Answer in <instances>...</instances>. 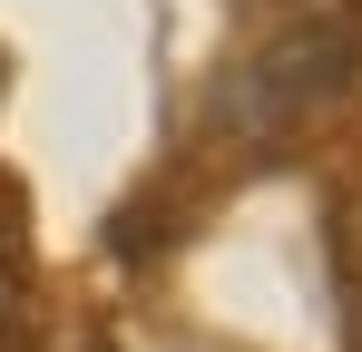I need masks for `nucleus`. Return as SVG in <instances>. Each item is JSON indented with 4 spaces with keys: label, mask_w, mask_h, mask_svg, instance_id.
Returning a JSON list of instances; mask_svg holds the SVG:
<instances>
[{
    "label": "nucleus",
    "mask_w": 362,
    "mask_h": 352,
    "mask_svg": "<svg viewBox=\"0 0 362 352\" xmlns=\"http://www.w3.org/2000/svg\"><path fill=\"white\" fill-rule=\"evenodd\" d=\"M20 313V264H10V245H0V323Z\"/></svg>",
    "instance_id": "f257e3e1"
}]
</instances>
